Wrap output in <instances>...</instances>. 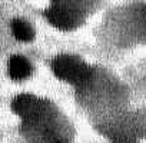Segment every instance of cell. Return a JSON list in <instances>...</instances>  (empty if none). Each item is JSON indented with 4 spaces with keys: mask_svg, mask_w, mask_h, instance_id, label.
Wrapping results in <instances>:
<instances>
[{
    "mask_svg": "<svg viewBox=\"0 0 146 143\" xmlns=\"http://www.w3.org/2000/svg\"><path fill=\"white\" fill-rule=\"evenodd\" d=\"M53 73L57 79L80 86L92 76V67L75 54H59L52 63Z\"/></svg>",
    "mask_w": 146,
    "mask_h": 143,
    "instance_id": "cell-1",
    "label": "cell"
},
{
    "mask_svg": "<svg viewBox=\"0 0 146 143\" xmlns=\"http://www.w3.org/2000/svg\"><path fill=\"white\" fill-rule=\"evenodd\" d=\"M13 110L23 119V122L35 124L47 116L49 110V102L43 100L40 97L32 96V95H20L13 100Z\"/></svg>",
    "mask_w": 146,
    "mask_h": 143,
    "instance_id": "cell-2",
    "label": "cell"
},
{
    "mask_svg": "<svg viewBox=\"0 0 146 143\" xmlns=\"http://www.w3.org/2000/svg\"><path fill=\"white\" fill-rule=\"evenodd\" d=\"M44 17L60 30H72L80 23V13L75 7L63 3L50 6L44 12Z\"/></svg>",
    "mask_w": 146,
    "mask_h": 143,
    "instance_id": "cell-3",
    "label": "cell"
},
{
    "mask_svg": "<svg viewBox=\"0 0 146 143\" xmlns=\"http://www.w3.org/2000/svg\"><path fill=\"white\" fill-rule=\"evenodd\" d=\"M32 63L25 57V56H20V54H15L10 57L9 60V75L13 80H26L30 77L32 75Z\"/></svg>",
    "mask_w": 146,
    "mask_h": 143,
    "instance_id": "cell-4",
    "label": "cell"
},
{
    "mask_svg": "<svg viewBox=\"0 0 146 143\" xmlns=\"http://www.w3.org/2000/svg\"><path fill=\"white\" fill-rule=\"evenodd\" d=\"M10 26H12V33L17 40L29 43L35 39V30H33L32 24L29 22H26L25 19L16 17V19L12 20Z\"/></svg>",
    "mask_w": 146,
    "mask_h": 143,
    "instance_id": "cell-5",
    "label": "cell"
},
{
    "mask_svg": "<svg viewBox=\"0 0 146 143\" xmlns=\"http://www.w3.org/2000/svg\"><path fill=\"white\" fill-rule=\"evenodd\" d=\"M113 143H137V142L130 139V137H117Z\"/></svg>",
    "mask_w": 146,
    "mask_h": 143,
    "instance_id": "cell-6",
    "label": "cell"
}]
</instances>
